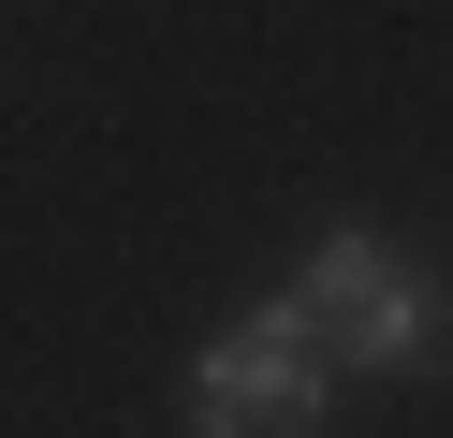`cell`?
I'll return each mask as SVG.
<instances>
[{"instance_id":"6da1fadb","label":"cell","mask_w":453,"mask_h":438,"mask_svg":"<svg viewBox=\"0 0 453 438\" xmlns=\"http://www.w3.org/2000/svg\"><path fill=\"white\" fill-rule=\"evenodd\" d=\"M278 307L307 321V350H322L336 380H439L453 365V278L424 249H395L380 219L307 234L293 278H278Z\"/></svg>"},{"instance_id":"7a4b0ae2","label":"cell","mask_w":453,"mask_h":438,"mask_svg":"<svg viewBox=\"0 0 453 438\" xmlns=\"http://www.w3.org/2000/svg\"><path fill=\"white\" fill-rule=\"evenodd\" d=\"M176 424H190V438H322V424H336V365L307 350V321L264 292L234 336H205V350H190Z\"/></svg>"}]
</instances>
